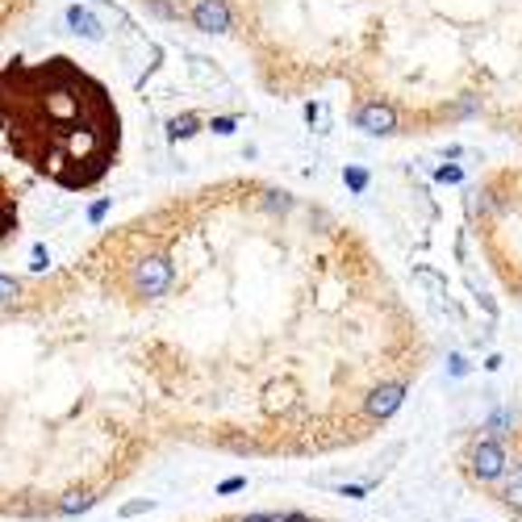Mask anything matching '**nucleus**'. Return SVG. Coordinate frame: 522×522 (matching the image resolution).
<instances>
[{
  "instance_id": "nucleus-1",
  "label": "nucleus",
  "mask_w": 522,
  "mask_h": 522,
  "mask_svg": "<svg viewBox=\"0 0 522 522\" xmlns=\"http://www.w3.org/2000/svg\"><path fill=\"white\" fill-rule=\"evenodd\" d=\"M0 142L67 193L109 176L121 147L118 105L71 59L0 67Z\"/></svg>"
},
{
  "instance_id": "nucleus-2",
  "label": "nucleus",
  "mask_w": 522,
  "mask_h": 522,
  "mask_svg": "<svg viewBox=\"0 0 522 522\" xmlns=\"http://www.w3.org/2000/svg\"><path fill=\"white\" fill-rule=\"evenodd\" d=\"M472 472L480 480H498L506 472V451H501L498 439H480L477 451H472Z\"/></svg>"
},
{
  "instance_id": "nucleus-3",
  "label": "nucleus",
  "mask_w": 522,
  "mask_h": 522,
  "mask_svg": "<svg viewBox=\"0 0 522 522\" xmlns=\"http://www.w3.org/2000/svg\"><path fill=\"white\" fill-rule=\"evenodd\" d=\"M402 384H381V389H372L368 393V413L372 418H389L397 405H402Z\"/></svg>"
},
{
  "instance_id": "nucleus-4",
  "label": "nucleus",
  "mask_w": 522,
  "mask_h": 522,
  "mask_svg": "<svg viewBox=\"0 0 522 522\" xmlns=\"http://www.w3.org/2000/svg\"><path fill=\"white\" fill-rule=\"evenodd\" d=\"M67 22L76 25V33H84V38H92V43H97V38H100V22H97V17H92V13H84V9H71V13H67Z\"/></svg>"
},
{
  "instance_id": "nucleus-5",
  "label": "nucleus",
  "mask_w": 522,
  "mask_h": 522,
  "mask_svg": "<svg viewBox=\"0 0 522 522\" xmlns=\"http://www.w3.org/2000/svg\"><path fill=\"white\" fill-rule=\"evenodd\" d=\"M501 501H506L510 510L522 514V468H514V477L501 485Z\"/></svg>"
},
{
  "instance_id": "nucleus-6",
  "label": "nucleus",
  "mask_w": 522,
  "mask_h": 522,
  "mask_svg": "<svg viewBox=\"0 0 522 522\" xmlns=\"http://www.w3.org/2000/svg\"><path fill=\"white\" fill-rule=\"evenodd\" d=\"M97 498H88V493H71L67 501H59V514H84Z\"/></svg>"
},
{
  "instance_id": "nucleus-7",
  "label": "nucleus",
  "mask_w": 522,
  "mask_h": 522,
  "mask_svg": "<svg viewBox=\"0 0 522 522\" xmlns=\"http://www.w3.org/2000/svg\"><path fill=\"white\" fill-rule=\"evenodd\" d=\"M188 134H196V118H193V113H185V118L172 121V138H188Z\"/></svg>"
},
{
  "instance_id": "nucleus-8",
  "label": "nucleus",
  "mask_w": 522,
  "mask_h": 522,
  "mask_svg": "<svg viewBox=\"0 0 522 522\" xmlns=\"http://www.w3.org/2000/svg\"><path fill=\"white\" fill-rule=\"evenodd\" d=\"M17 293H22V284L13 280V276H0V305H13Z\"/></svg>"
},
{
  "instance_id": "nucleus-9",
  "label": "nucleus",
  "mask_w": 522,
  "mask_h": 522,
  "mask_svg": "<svg viewBox=\"0 0 522 522\" xmlns=\"http://www.w3.org/2000/svg\"><path fill=\"white\" fill-rule=\"evenodd\" d=\"M155 501L151 498H142V501H130V506H121V514H126V518H134V514H142V510H151Z\"/></svg>"
},
{
  "instance_id": "nucleus-10",
  "label": "nucleus",
  "mask_w": 522,
  "mask_h": 522,
  "mask_svg": "<svg viewBox=\"0 0 522 522\" xmlns=\"http://www.w3.org/2000/svg\"><path fill=\"white\" fill-rule=\"evenodd\" d=\"M242 485H247L242 477H230V480H222V493H234V489H242Z\"/></svg>"
},
{
  "instance_id": "nucleus-11",
  "label": "nucleus",
  "mask_w": 522,
  "mask_h": 522,
  "mask_svg": "<svg viewBox=\"0 0 522 522\" xmlns=\"http://www.w3.org/2000/svg\"><path fill=\"white\" fill-rule=\"evenodd\" d=\"M343 498H364V485H343Z\"/></svg>"
},
{
  "instance_id": "nucleus-12",
  "label": "nucleus",
  "mask_w": 522,
  "mask_h": 522,
  "mask_svg": "<svg viewBox=\"0 0 522 522\" xmlns=\"http://www.w3.org/2000/svg\"><path fill=\"white\" fill-rule=\"evenodd\" d=\"M247 522H280L276 514H247Z\"/></svg>"
},
{
  "instance_id": "nucleus-13",
  "label": "nucleus",
  "mask_w": 522,
  "mask_h": 522,
  "mask_svg": "<svg viewBox=\"0 0 522 522\" xmlns=\"http://www.w3.org/2000/svg\"><path fill=\"white\" fill-rule=\"evenodd\" d=\"M284 522H305V518H301V514H289V518H284Z\"/></svg>"
}]
</instances>
